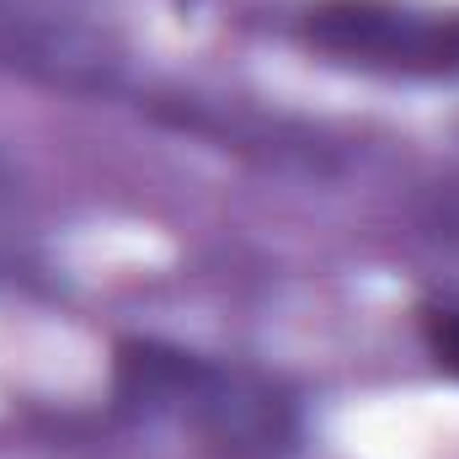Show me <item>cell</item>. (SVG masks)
<instances>
[{"label": "cell", "instance_id": "obj_4", "mask_svg": "<svg viewBox=\"0 0 459 459\" xmlns=\"http://www.w3.org/2000/svg\"><path fill=\"white\" fill-rule=\"evenodd\" d=\"M150 113L182 134H198V139H214L225 150H246V155H262L267 166H299V171H337V155L332 144H321V134L289 123V117H267L251 113V108H235V102H209V97H155Z\"/></svg>", "mask_w": 459, "mask_h": 459}, {"label": "cell", "instance_id": "obj_6", "mask_svg": "<svg viewBox=\"0 0 459 459\" xmlns=\"http://www.w3.org/2000/svg\"><path fill=\"white\" fill-rule=\"evenodd\" d=\"M417 220H422V230L433 235V240H449V246H459V182H438L433 193H428V204L417 209Z\"/></svg>", "mask_w": 459, "mask_h": 459}, {"label": "cell", "instance_id": "obj_1", "mask_svg": "<svg viewBox=\"0 0 459 459\" xmlns=\"http://www.w3.org/2000/svg\"><path fill=\"white\" fill-rule=\"evenodd\" d=\"M113 401L123 417L182 428L209 459H294L305 433L283 379L166 337L113 347Z\"/></svg>", "mask_w": 459, "mask_h": 459}, {"label": "cell", "instance_id": "obj_2", "mask_svg": "<svg viewBox=\"0 0 459 459\" xmlns=\"http://www.w3.org/2000/svg\"><path fill=\"white\" fill-rule=\"evenodd\" d=\"M299 43L374 81H459V5L428 0H310Z\"/></svg>", "mask_w": 459, "mask_h": 459}, {"label": "cell", "instance_id": "obj_5", "mask_svg": "<svg viewBox=\"0 0 459 459\" xmlns=\"http://www.w3.org/2000/svg\"><path fill=\"white\" fill-rule=\"evenodd\" d=\"M417 337L428 347V358L459 379V289L449 294H428L422 305H417Z\"/></svg>", "mask_w": 459, "mask_h": 459}, {"label": "cell", "instance_id": "obj_7", "mask_svg": "<svg viewBox=\"0 0 459 459\" xmlns=\"http://www.w3.org/2000/svg\"><path fill=\"white\" fill-rule=\"evenodd\" d=\"M16 193H22V182H16V166L0 155V209H11V204H16Z\"/></svg>", "mask_w": 459, "mask_h": 459}, {"label": "cell", "instance_id": "obj_3", "mask_svg": "<svg viewBox=\"0 0 459 459\" xmlns=\"http://www.w3.org/2000/svg\"><path fill=\"white\" fill-rule=\"evenodd\" d=\"M0 75L70 97H117L128 91V54L75 0H0Z\"/></svg>", "mask_w": 459, "mask_h": 459}]
</instances>
